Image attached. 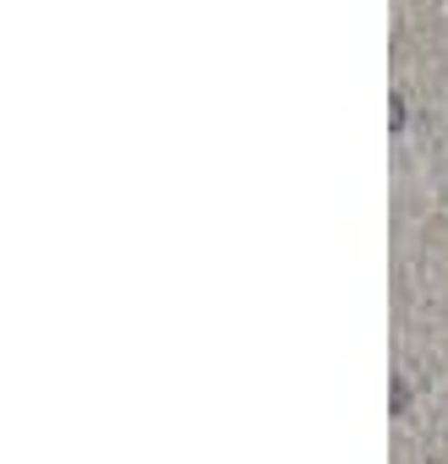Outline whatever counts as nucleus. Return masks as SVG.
<instances>
[{
    "label": "nucleus",
    "mask_w": 448,
    "mask_h": 464,
    "mask_svg": "<svg viewBox=\"0 0 448 464\" xmlns=\"http://www.w3.org/2000/svg\"><path fill=\"white\" fill-rule=\"evenodd\" d=\"M410 404V388H404V377H394V410H404Z\"/></svg>",
    "instance_id": "obj_1"
}]
</instances>
